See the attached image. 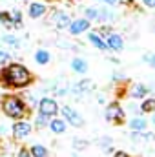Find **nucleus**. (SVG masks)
Here are the masks:
<instances>
[{
    "label": "nucleus",
    "mask_w": 155,
    "mask_h": 157,
    "mask_svg": "<svg viewBox=\"0 0 155 157\" xmlns=\"http://www.w3.org/2000/svg\"><path fill=\"white\" fill-rule=\"evenodd\" d=\"M47 11H49V7H47V4H44V2L33 0V2H29V4H28V17H29V18H33V20L42 18Z\"/></svg>",
    "instance_id": "nucleus-6"
},
{
    "label": "nucleus",
    "mask_w": 155,
    "mask_h": 157,
    "mask_svg": "<svg viewBox=\"0 0 155 157\" xmlns=\"http://www.w3.org/2000/svg\"><path fill=\"white\" fill-rule=\"evenodd\" d=\"M35 60H37V64H40V66H46V64H49L51 55H49L47 49H39V51L35 53Z\"/></svg>",
    "instance_id": "nucleus-18"
},
{
    "label": "nucleus",
    "mask_w": 155,
    "mask_h": 157,
    "mask_svg": "<svg viewBox=\"0 0 155 157\" xmlns=\"http://www.w3.org/2000/svg\"><path fill=\"white\" fill-rule=\"evenodd\" d=\"M88 40H89V44L95 46L97 49H100V51H108V44H106V40L102 39L97 31H91V29H89V33H88Z\"/></svg>",
    "instance_id": "nucleus-12"
},
{
    "label": "nucleus",
    "mask_w": 155,
    "mask_h": 157,
    "mask_svg": "<svg viewBox=\"0 0 155 157\" xmlns=\"http://www.w3.org/2000/svg\"><path fill=\"white\" fill-rule=\"evenodd\" d=\"M146 126H148V121L142 117H133L130 121V128L135 132H142V130H146Z\"/></svg>",
    "instance_id": "nucleus-17"
},
{
    "label": "nucleus",
    "mask_w": 155,
    "mask_h": 157,
    "mask_svg": "<svg viewBox=\"0 0 155 157\" xmlns=\"http://www.w3.org/2000/svg\"><path fill=\"white\" fill-rule=\"evenodd\" d=\"M89 28H91V20H88V18H75V20H71L70 26H68L70 33L75 35V37L86 33V31H89Z\"/></svg>",
    "instance_id": "nucleus-8"
},
{
    "label": "nucleus",
    "mask_w": 155,
    "mask_h": 157,
    "mask_svg": "<svg viewBox=\"0 0 155 157\" xmlns=\"http://www.w3.org/2000/svg\"><path fill=\"white\" fill-rule=\"evenodd\" d=\"M142 60H144V62H148V64L155 70V55H153V53H146V55L142 57Z\"/></svg>",
    "instance_id": "nucleus-27"
},
{
    "label": "nucleus",
    "mask_w": 155,
    "mask_h": 157,
    "mask_svg": "<svg viewBox=\"0 0 155 157\" xmlns=\"http://www.w3.org/2000/svg\"><path fill=\"white\" fill-rule=\"evenodd\" d=\"M104 115H106V121L108 122H115V124L124 122V119H126V113H124V110H122V106L119 102L108 104L106 110H104Z\"/></svg>",
    "instance_id": "nucleus-3"
},
{
    "label": "nucleus",
    "mask_w": 155,
    "mask_h": 157,
    "mask_svg": "<svg viewBox=\"0 0 155 157\" xmlns=\"http://www.w3.org/2000/svg\"><path fill=\"white\" fill-rule=\"evenodd\" d=\"M135 0H119V4H124V6H131Z\"/></svg>",
    "instance_id": "nucleus-33"
},
{
    "label": "nucleus",
    "mask_w": 155,
    "mask_h": 157,
    "mask_svg": "<svg viewBox=\"0 0 155 157\" xmlns=\"http://www.w3.org/2000/svg\"><path fill=\"white\" fill-rule=\"evenodd\" d=\"M2 42L4 44H9L11 48H20V39L17 35H4L2 37Z\"/></svg>",
    "instance_id": "nucleus-23"
},
{
    "label": "nucleus",
    "mask_w": 155,
    "mask_h": 157,
    "mask_svg": "<svg viewBox=\"0 0 155 157\" xmlns=\"http://www.w3.org/2000/svg\"><path fill=\"white\" fill-rule=\"evenodd\" d=\"M60 112H62L64 121L70 122L71 126H75V128H82V126H84V119H82V115L78 113L75 108H71V106H62Z\"/></svg>",
    "instance_id": "nucleus-4"
},
{
    "label": "nucleus",
    "mask_w": 155,
    "mask_h": 157,
    "mask_svg": "<svg viewBox=\"0 0 155 157\" xmlns=\"http://www.w3.org/2000/svg\"><path fill=\"white\" fill-rule=\"evenodd\" d=\"M29 154H31V157H46L47 155V150H46V146H42V144H33V146L29 148Z\"/></svg>",
    "instance_id": "nucleus-22"
},
{
    "label": "nucleus",
    "mask_w": 155,
    "mask_h": 157,
    "mask_svg": "<svg viewBox=\"0 0 155 157\" xmlns=\"http://www.w3.org/2000/svg\"><path fill=\"white\" fill-rule=\"evenodd\" d=\"M73 146H75L77 150H84V148L88 146V141H84V139H75V141H73Z\"/></svg>",
    "instance_id": "nucleus-28"
},
{
    "label": "nucleus",
    "mask_w": 155,
    "mask_h": 157,
    "mask_svg": "<svg viewBox=\"0 0 155 157\" xmlns=\"http://www.w3.org/2000/svg\"><path fill=\"white\" fill-rule=\"evenodd\" d=\"M141 2H142L144 7H148V9H155V0H141Z\"/></svg>",
    "instance_id": "nucleus-30"
},
{
    "label": "nucleus",
    "mask_w": 155,
    "mask_h": 157,
    "mask_svg": "<svg viewBox=\"0 0 155 157\" xmlns=\"http://www.w3.org/2000/svg\"><path fill=\"white\" fill-rule=\"evenodd\" d=\"M97 17H99V7L91 6V7H86V9H84V18H88V20H97Z\"/></svg>",
    "instance_id": "nucleus-24"
},
{
    "label": "nucleus",
    "mask_w": 155,
    "mask_h": 157,
    "mask_svg": "<svg viewBox=\"0 0 155 157\" xmlns=\"http://www.w3.org/2000/svg\"><path fill=\"white\" fill-rule=\"evenodd\" d=\"M39 113L46 115V117H55L59 113V104L55 99H49V97H44L39 101Z\"/></svg>",
    "instance_id": "nucleus-5"
},
{
    "label": "nucleus",
    "mask_w": 155,
    "mask_h": 157,
    "mask_svg": "<svg viewBox=\"0 0 155 157\" xmlns=\"http://www.w3.org/2000/svg\"><path fill=\"white\" fill-rule=\"evenodd\" d=\"M113 157H130V155H128V154H124V152H117Z\"/></svg>",
    "instance_id": "nucleus-34"
},
{
    "label": "nucleus",
    "mask_w": 155,
    "mask_h": 157,
    "mask_svg": "<svg viewBox=\"0 0 155 157\" xmlns=\"http://www.w3.org/2000/svg\"><path fill=\"white\" fill-rule=\"evenodd\" d=\"M51 22L55 24V28H57L59 31H62V29H68V26H70V22H71V17H70L66 11H62V9H55V11L51 13Z\"/></svg>",
    "instance_id": "nucleus-7"
},
{
    "label": "nucleus",
    "mask_w": 155,
    "mask_h": 157,
    "mask_svg": "<svg viewBox=\"0 0 155 157\" xmlns=\"http://www.w3.org/2000/svg\"><path fill=\"white\" fill-rule=\"evenodd\" d=\"M9 13H11V20H13L15 28H17V29H18V28H22V20H24L22 11H20V9H13V11H9Z\"/></svg>",
    "instance_id": "nucleus-21"
},
{
    "label": "nucleus",
    "mask_w": 155,
    "mask_h": 157,
    "mask_svg": "<svg viewBox=\"0 0 155 157\" xmlns=\"http://www.w3.org/2000/svg\"><path fill=\"white\" fill-rule=\"evenodd\" d=\"M97 33H99V35H100V37H102V39L106 40V37H108V35H110V33H112V29H110V28H108V26H102V28H100V29H99V31H97Z\"/></svg>",
    "instance_id": "nucleus-29"
},
{
    "label": "nucleus",
    "mask_w": 155,
    "mask_h": 157,
    "mask_svg": "<svg viewBox=\"0 0 155 157\" xmlns=\"http://www.w3.org/2000/svg\"><path fill=\"white\" fill-rule=\"evenodd\" d=\"M148 86H144V84H133L131 86V90H130V95L133 97V99H144V97H148Z\"/></svg>",
    "instance_id": "nucleus-14"
},
{
    "label": "nucleus",
    "mask_w": 155,
    "mask_h": 157,
    "mask_svg": "<svg viewBox=\"0 0 155 157\" xmlns=\"http://www.w3.org/2000/svg\"><path fill=\"white\" fill-rule=\"evenodd\" d=\"M152 121H153V124H155V112H153V119H152Z\"/></svg>",
    "instance_id": "nucleus-35"
},
{
    "label": "nucleus",
    "mask_w": 155,
    "mask_h": 157,
    "mask_svg": "<svg viewBox=\"0 0 155 157\" xmlns=\"http://www.w3.org/2000/svg\"><path fill=\"white\" fill-rule=\"evenodd\" d=\"M71 70H73L75 73L84 75V73L88 71V62H86L84 59H80V57H75V59L71 60Z\"/></svg>",
    "instance_id": "nucleus-15"
},
{
    "label": "nucleus",
    "mask_w": 155,
    "mask_h": 157,
    "mask_svg": "<svg viewBox=\"0 0 155 157\" xmlns=\"http://www.w3.org/2000/svg\"><path fill=\"white\" fill-rule=\"evenodd\" d=\"M139 110H141L142 113H153L155 112V97H150V99L144 97V101H142V104L139 106Z\"/></svg>",
    "instance_id": "nucleus-19"
},
{
    "label": "nucleus",
    "mask_w": 155,
    "mask_h": 157,
    "mask_svg": "<svg viewBox=\"0 0 155 157\" xmlns=\"http://www.w3.org/2000/svg\"><path fill=\"white\" fill-rule=\"evenodd\" d=\"M91 80H88V78H84V80H80V82H77L75 86H73V95H77V97H80V95H86L88 91H91Z\"/></svg>",
    "instance_id": "nucleus-13"
},
{
    "label": "nucleus",
    "mask_w": 155,
    "mask_h": 157,
    "mask_svg": "<svg viewBox=\"0 0 155 157\" xmlns=\"http://www.w3.org/2000/svg\"><path fill=\"white\" fill-rule=\"evenodd\" d=\"M18 157H31V154H29L28 148H22V150L18 152Z\"/></svg>",
    "instance_id": "nucleus-32"
},
{
    "label": "nucleus",
    "mask_w": 155,
    "mask_h": 157,
    "mask_svg": "<svg viewBox=\"0 0 155 157\" xmlns=\"http://www.w3.org/2000/svg\"><path fill=\"white\" fill-rule=\"evenodd\" d=\"M115 18H117V13H115V9H113L112 6L102 4V6L99 7V17H97L99 22H113Z\"/></svg>",
    "instance_id": "nucleus-11"
},
{
    "label": "nucleus",
    "mask_w": 155,
    "mask_h": 157,
    "mask_svg": "<svg viewBox=\"0 0 155 157\" xmlns=\"http://www.w3.org/2000/svg\"><path fill=\"white\" fill-rule=\"evenodd\" d=\"M9 62H11V55H9V51H6V49L0 48V68L7 66Z\"/></svg>",
    "instance_id": "nucleus-25"
},
{
    "label": "nucleus",
    "mask_w": 155,
    "mask_h": 157,
    "mask_svg": "<svg viewBox=\"0 0 155 157\" xmlns=\"http://www.w3.org/2000/svg\"><path fill=\"white\" fill-rule=\"evenodd\" d=\"M46 124H47V117L42 115V113H39V117L35 119V126H37V128H44Z\"/></svg>",
    "instance_id": "nucleus-26"
},
{
    "label": "nucleus",
    "mask_w": 155,
    "mask_h": 157,
    "mask_svg": "<svg viewBox=\"0 0 155 157\" xmlns=\"http://www.w3.org/2000/svg\"><path fill=\"white\" fill-rule=\"evenodd\" d=\"M97 2H100V4H106V6H112V7H115L117 4H119V0H97Z\"/></svg>",
    "instance_id": "nucleus-31"
},
{
    "label": "nucleus",
    "mask_w": 155,
    "mask_h": 157,
    "mask_svg": "<svg viewBox=\"0 0 155 157\" xmlns=\"http://www.w3.org/2000/svg\"><path fill=\"white\" fill-rule=\"evenodd\" d=\"M49 128H51V132H53V133L60 135V133H64V132H66V121H64V119H51Z\"/></svg>",
    "instance_id": "nucleus-16"
},
{
    "label": "nucleus",
    "mask_w": 155,
    "mask_h": 157,
    "mask_svg": "<svg viewBox=\"0 0 155 157\" xmlns=\"http://www.w3.org/2000/svg\"><path fill=\"white\" fill-rule=\"evenodd\" d=\"M106 44H108V49H112V51H122L124 49V39L119 35V33H110L108 37H106Z\"/></svg>",
    "instance_id": "nucleus-10"
},
{
    "label": "nucleus",
    "mask_w": 155,
    "mask_h": 157,
    "mask_svg": "<svg viewBox=\"0 0 155 157\" xmlns=\"http://www.w3.org/2000/svg\"><path fill=\"white\" fill-rule=\"evenodd\" d=\"M31 130H33V126H31L29 122H26V121H17V122L13 124V128H11V132H13V135H15L17 139L28 137V135L31 133Z\"/></svg>",
    "instance_id": "nucleus-9"
},
{
    "label": "nucleus",
    "mask_w": 155,
    "mask_h": 157,
    "mask_svg": "<svg viewBox=\"0 0 155 157\" xmlns=\"http://www.w3.org/2000/svg\"><path fill=\"white\" fill-rule=\"evenodd\" d=\"M0 80L4 86H9V88H28L31 82H33V75L31 71L18 64V62H9L7 66H4V70L0 71Z\"/></svg>",
    "instance_id": "nucleus-1"
},
{
    "label": "nucleus",
    "mask_w": 155,
    "mask_h": 157,
    "mask_svg": "<svg viewBox=\"0 0 155 157\" xmlns=\"http://www.w3.org/2000/svg\"><path fill=\"white\" fill-rule=\"evenodd\" d=\"M2 112L7 115L9 119H22L28 113V104L24 99L17 97V95H4L2 101Z\"/></svg>",
    "instance_id": "nucleus-2"
},
{
    "label": "nucleus",
    "mask_w": 155,
    "mask_h": 157,
    "mask_svg": "<svg viewBox=\"0 0 155 157\" xmlns=\"http://www.w3.org/2000/svg\"><path fill=\"white\" fill-rule=\"evenodd\" d=\"M0 24L4 28H7V29H17L13 20H11V13L9 11H0Z\"/></svg>",
    "instance_id": "nucleus-20"
}]
</instances>
